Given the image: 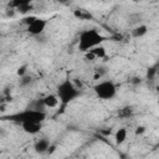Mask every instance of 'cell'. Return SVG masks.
Here are the masks:
<instances>
[{
  "mask_svg": "<svg viewBox=\"0 0 159 159\" xmlns=\"http://www.w3.org/2000/svg\"><path fill=\"white\" fill-rule=\"evenodd\" d=\"M55 93L60 101V106H58V109L56 112V116H60L65 112L66 107L70 103H72L76 98H78L81 96V89L78 88V86L75 84V82L72 80L65 78L57 84Z\"/></svg>",
  "mask_w": 159,
  "mask_h": 159,
  "instance_id": "obj_1",
  "label": "cell"
},
{
  "mask_svg": "<svg viewBox=\"0 0 159 159\" xmlns=\"http://www.w3.org/2000/svg\"><path fill=\"white\" fill-rule=\"evenodd\" d=\"M10 5L14 6L15 10H17V11L21 12V14H25V12L30 11L31 7H32V4H31L30 1H14V2H11Z\"/></svg>",
  "mask_w": 159,
  "mask_h": 159,
  "instance_id": "obj_10",
  "label": "cell"
},
{
  "mask_svg": "<svg viewBox=\"0 0 159 159\" xmlns=\"http://www.w3.org/2000/svg\"><path fill=\"white\" fill-rule=\"evenodd\" d=\"M50 147H51L50 140H48L47 138H41V139H39V140L35 143L34 149H35V152H36L37 154H43V153H46V152L50 150Z\"/></svg>",
  "mask_w": 159,
  "mask_h": 159,
  "instance_id": "obj_7",
  "label": "cell"
},
{
  "mask_svg": "<svg viewBox=\"0 0 159 159\" xmlns=\"http://www.w3.org/2000/svg\"><path fill=\"white\" fill-rule=\"evenodd\" d=\"M47 24H48V21L46 19L35 16L34 20L26 26V31H27V34L30 36H40L46 30Z\"/></svg>",
  "mask_w": 159,
  "mask_h": 159,
  "instance_id": "obj_5",
  "label": "cell"
},
{
  "mask_svg": "<svg viewBox=\"0 0 159 159\" xmlns=\"http://www.w3.org/2000/svg\"><path fill=\"white\" fill-rule=\"evenodd\" d=\"M46 117H47V114L42 109L26 108L24 111H19L16 113L4 116L2 119H6V120H10V122L22 125V124H27V123H43Z\"/></svg>",
  "mask_w": 159,
  "mask_h": 159,
  "instance_id": "obj_2",
  "label": "cell"
},
{
  "mask_svg": "<svg viewBox=\"0 0 159 159\" xmlns=\"http://www.w3.org/2000/svg\"><path fill=\"white\" fill-rule=\"evenodd\" d=\"M132 113H133V111H132L130 107H124V108H122V109L118 111V116L120 118H129L132 116Z\"/></svg>",
  "mask_w": 159,
  "mask_h": 159,
  "instance_id": "obj_14",
  "label": "cell"
},
{
  "mask_svg": "<svg viewBox=\"0 0 159 159\" xmlns=\"http://www.w3.org/2000/svg\"><path fill=\"white\" fill-rule=\"evenodd\" d=\"M73 16L78 20H92V14L86 9H76L73 10Z\"/></svg>",
  "mask_w": 159,
  "mask_h": 159,
  "instance_id": "obj_11",
  "label": "cell"
},
{
  "mask_svg": "<svg viewBox=\"0 0 159 159\" xmlns=\"http://www.w3.org/2000/svg\"><path fill=\"white\" fill-rule=\"evenodd\" d=\"M157 76H158V84H157V91L159 92V70H158V72H157Z\"/></svg>",
  "mask_w": 159,
  "mask_h": 159,
  "instance_id": "obj_17",
  "label": "cell"
},
{
  "mask_svg": "<svg viewBox=\"0 0 159 159\" xmlns=\"http://www.w3.org/2000/svg\"><path fill=\"white\" fill-rule=\"evenodd\" d=\"M96 97L98 99H102V101H109V99H113L117 94V84L111 81V80H104V81H99L97 82L93 87H92Z\"/></svg>",
  "mask_w": 159,
  "mask_h": 159,
  "instance_id": "obj_4",
  "label": "cell"
},
{
  "mask_svg": "<svg viewBox=\"0 0 159 159\" xmlns=\"http://www.w3.org/2000/svg\"><path fill=\"white\" fill-rule=\"evenodd\" d=\"M21 128L26 134L35 135L40 133V130L42 129V123H27V124H22Z\"/></svg>",
  "mask_w": 159,
  "mask_h": 159,
  "instance_id": "obj_8",
  "label": "cell"
},
{
  "mask_svg": "<svg viewBox=\"0 0 159 159\" xmlns=\"http://www.w3.org/2000/svg\"><path fill=\"white\" fill-rule=\"evenodd\" d=\"M147 32H148V26H147V25H138V26H135V27L132 30L130 35H132L133 39H140V37H143Z\"/></svg>",
  "mask_w": 159,
  "mask_h": 159,
  "instance_id": "obj_12",
  "label": "cell"
},
{
  "mask_svg": "<svg viewBox=\"0 0 159 159\" xmlns=\"http://www.w3.org/2000/svg\"><path fill=\"white\" fill-rule=\"evenodd\" d=\"M114 142L117 145H122L125 140H127V137H128V130L127 128L122 127V128H118L116 132H114Z\"/></svg>",
  "mask_w": 159,
  "mask_h": 159,
  "instance_id": "obj_9",
  "label": "cell"
},
{
  "mask_svg": "<svg viewBox=\"0 0 159 159\" xmlns=\"http://www.w3.org/2000/svg\"><path fill=\"white\" fill-rule=\"evenodd\" d=\"M106 40H108V37L102 35L97 29H86L80 34L77 47L81 52L86 53L89 50L101 46Z\"/></svg>",
  "mask_w": 159,
  "mask_h": 159,
  "instance_id": "obj_3",
  "label": "cell"
},
{
  "mask_svg": "<svg viewBox=\"0 0 159 159\" xmlns=\"http://www.w3.org/2000/svg\"><path fill=\"white\" fill-rule=\"evenodd\" d=\"M143 133H145V127L144 125H138L135 128V134L137 135H142Z\"/></svg>",
  "mask_w": 159,
  "mask_h": 159,
  "instance_id": "obj_16",
  "label": "cell"
},
{
  "mask_svg": "<svg viewBox=\"0 0 159 159\" xmlns=\"http://www.w3.org/2000/svg\"><path fill=\"white\" fill-rule=\"evenodd\" d=\"M26 68H27V66H26V65H24V66L19 67V68H17V75H19L20 77H24V76H25V73H26V71H27Z\"/></svg>",
  "mask_w": 159,
  "mask_h": 159,
  "instance_id": "obj_15",
  "label": "cell"
},
{
  "mask_svg": "<svg viewBox=\"0 0 159 159\" xmlns=\"http://www.w3.org/2000/svg\"><path fill=\"white\" fill-rule=\"evenodd\" d=\"M88 52H89L91 55H93V57H94L96 60H99V58H104V57H106V55H107V52H106V48H104V46H103V45H101V46H97V47H94V48L89 50Z\"/></svg>",
  "mask_w": 159,
  "mask_h": 159,
  "instance_id": "obj_13",
  "label": "cell"
},
{
  "mask_svg": "<svg viewBox=\"0 0 159 159\" xmlns=\"http://www.w3.org/2000/svg\"><path fill=\"white\" fill-rule=\"evenodd\" d=\"M40 102L43 107H47V108H56L60 106V101H58V97L56 96V93L46 94Z\"/></svg>",
  "mask_w": 159,
  "mask_h": 159,
  "instance_id": "obj_6",
  "label": "cell"
}]
</instances>
